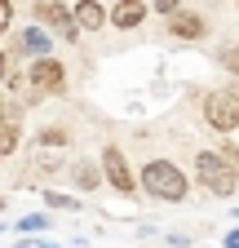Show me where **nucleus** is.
<instances>
[{
  "instance_id": "39448f33",
  "label": "nucleus",
  "mask_w": 239,
  "mask_h": 248,
  "mask_svg": "<svg viewBox=\"0 0 239 248\" xmlns=\"http://www.w3.org/2000/svg\"><path fill=\"white\" fill-rule=\"evenodd\" d=\"M31 84L40 93H67V67L58 58H36V67H31Z\"/></svg>"
},
{
  "instance_id": "f3484780",
  "label": "nucleus",
  "mask_w": 239,
  "mask_h": 248,
  "mask_svg": "<svg viewBox=\"0 0 239 248\" xmlns=\"http://www.w3.org/2000/svg\"><path fill=\"white\" fill-rule=\"evenodd\" d=\"M9 22H14V5H9V0H0V31H9Z\"/></svg>"
},
{
  "instance_id": "7ed1b4c3",
  "label": "nucleus",
  "mask_w": 239,
  "mask_h": 248,
  "mask_svg": "<svg viewBox=\"0 0 239 248\" xmlns=\"http://www.w3.org/2000/svg\"><path fill=\"white\" fill-rule=\"evenodd\" d=\"M204 120H208V129H217V133H235L239 129V84L208 93L204 98Z\"/></svg>"
},
{
  "instance_id": "dca6fc26",
  "label": "nucleus",
  "mask_w": 239,
  "mask_h": 248,
  "mask_svg": "<svg viewBox=\"0 0 239 248\" xmlns=\"http://www.w3.org/2000/svg\"><path fill=\"white\" fill-rule=\"evenodd\" d=\"M40 142H45V146H67V133H62V129H45Z\"/></svg>"
},
{
  "instance_id": "4468645a",
  "label": "nucleus",
  "mask_w": 239,
  "mask_h": 248,
  "mask_svg": "<svg viewBox=\"0 0 239 248\" xmlns=\"http://www.w3.org/2000/svg\"><path fill=\"white\" fill-rule=\"evenodd\" d=\"M222 67H230V76H239V45H222Z\"/></svg>"
},
{
  "instance_id": "0eeeda50",
  "label": "nucleus",
  "mask_w": 239,
  "mask_h": 248,
  "mask_svg": "<svg viewBox=\"0 0 239 248\" xmlns=\"http://www.w3.org/2000/svg\"><path fill=\"white\" fill-rule=\"evenodd\" d=\"M111 22H115L120 31H133V27L146 22V5H142V0H120V5L111 9Z\"/></svg>"
},
{
  "instance_id": "f8f14e48",
  "label": "nucleus",
  "mask_w": 239,
  "mask_h": 248,
  "mask_svg": "<svg viewBox=\"0 0 239 248\" xmlns=\"http://www.w3.org/2000/svg\"><path fill=\"white\" fill-rule=\"evenodd\" d=\"M98 177H102V173H98L93 164H80V169H75V186H80V191H93Z\"/></svg>"
},
{
  "instance_id": "4be33fe9",
  "label": "nucleus",
  "mask_w": 239,
  "mask_h": 248,
  "mask_svg": "<svg viewBox=\"0 0 239 248\" xmlns=\"http://www.w3.org/2000/svg\"><path fill=\"white\" fill-rule=\"evenodd\" d=\"M5 115H14V111H9V107H0V120H5Z\"/></svg>"
},
{
  "instance_id": "6ab92c4d",
  "label": "nucleus",
  "mask_w": 239,
  "mask_h": 248,
  "mask_svg": "<svg viewBox=\"0 0 239 248\" xmlns=\"http://www.w3.org/2000/svg\"><path fill=\"white\" fill-rule=\"evenodd\" d=\"M226 248H239V226H235V231L226 235Z\"/></svg>"
},
{
  "instance_id": "6e6552de",
  "label": "nucleus",
  "mask_w": 239,
  "mask_h": 248,
  "mask_svg": "<svg viewBox=\"0 0 239 248\" xmlns=\"http://www.w3.org/2000/svg\"><path fill=\"white\" fill-rule=\"evenodd\" d=\"M75 18H80V27H84V31H98L102 22H111V14L98 5V0H80V5H75Z\"/></svg>"
},
{
  "instance_id": "a211bd4d",
  "label": "nucleus",
  "mask_w": 239,
  "mask_h": 248,
  "mask_svg": "<svg viewBox=\"0 0 239 248\" xmlns=\"http://www.w3.org/2000/svg\"><path fill=\"white\" fill-rule=\"evenodd\" d=\"M155 14H164V18H173V14H177V0H155Z\"/></svg>"
},
{
  "instance_id": "f03ea898",
  "label": "nucleus",
  "mask_w": 239,
  "mask_h": 248,
  "mask_svg": "<svg viewBox=\"0 0 239 248\" xmlns=\"http://www.w3.org/2000/svg\"><path fill=\"white\" fill-rule=\"evenodd\" d=\"M195 177H199L204 191H213V195H222V200H230V195L239 191V173H235V164L226 160V151H199V155H195Z\"/></svg>"
},
{
  "instance_id": "423d86ee",
  "label": "nucleus",
  "mask_w": 239,
  "mask_h": 248,
  "mask_svg": "<svg viewBox=\"0 0 239 248\" xmlns=\"http://www.w3.org/2000/svg\"><path fill=\"white\" fill-rule=\"evenodd\" d=\"M102 173H106V182L115 186L120 195H133V169H129V160H124L120 146H106L102 151Z\"/></svg>"
},
{
  "instance_id": "412c9836",
  "label": "nucleus",
  "mask_w": 239,
  "mask_h": 248,
  "mask_svg": "<svg viewBox=\"0 0 239 248\" xmlns=\"http://www.w3.org/2000/svg\"><path fill=\"white\" fill-rule=\"evenodd\" d=\"M5 67H9V62H5V53H0V84H5Z\"/></svg>"
},
{
  "instance_id": "1a4fd4ad",
  "label": "nucleus",
  "mask_w": 239,
  "mask_h": 248,
  "mask_svg": "<svg viewBox=\"0 0 239 248\" xmlns=\"http://www.w3.org/2000/svg\"><path fill=\"white\" fill-rule=\"evenodd\" d=\"M173 36H182V40H199V36H204V18H199V14H182V9H177V14H173Z\"/></svg>"
},
{
  "instance_id": "aec40b11",
  "label": "nucleus",
  "mask_w": 239,
  "mask_h": 248,
  "mask_svg": "<svg viewBox=\"0 0 239 248\" xmlns=\"http://www.w3.org/2000/svg\"><path fill=\"white\" fill-rule=\"evenodd\" d=\"M226 160H230V164H239V146H226Z\"/></svg>"
},
{
  "instance_id": "9d476101",
  "label": "nucleus",
  "mask_w": 239,
  "mask_h": 248,
  "mask_svg": "<svg viewBox=\"0 0 239 248\" xmlns=\"http://www.w3.org/2000/svg\"><path fill=\"white\" fill-rule=\"evenodd\" d=\"M18 142H22V124L14 115H5V120H0V155H14Z\"/></svg>"
},
{
  "instance_id": "ddd939ff",
  "label": "nucleus",
  "mask_w": 239,
  "mask_h": 248,
  "mask_svg": "<svg viewBox=\"0 0 239 248\" xmlns=\"http://www.w3.org/2000/svg\"><path fill=\"white\" fill-rule=\"evenodd\" d=\"M49 226V217L45 213H31V217H18V231H27V235H40Z\"/></svg>"
},
{
  "instance_id": "2eb2a0df",
  "label": "nucleus",
  "mask_w": 239,
  "mask_h": 248,
  "mask_svg": "<svg viewBox=\"0 0 239 248\" xmlns=\"http://www.w3.org/2000/svg\"><path fill=\"white\" fill-rule=\"evenodd\" d=\"M45 204H49V208H80V200H71V195H53V191H45Z\"/></svg>"
},
{
  "instance_id": "20e7f679",
  "label": "nucleus",
  "mask_w": 239,
  "mask_h": 248,
  "mask_svg": "<svg viewBox=\"0 0 239 248\" xmlns=\"http://www.w3.org/2000/svg\"><path fill=\"white\" fill-rule=\"evenodd\" d=\"M36 22H45V27H53L58 31V36H62V40H75L80 36V18H75V9H67V5H58V0H36Z\"/></svg>"
},
{
  "instance_id": "9b49d317",
  "label": "nucleus",
  "mask_w": 239,
  "mask_h": 248,
  "mask_svg": "<svg viewBox=\"0 0 239 248\" xmlns=\"http://www.w3.org/2000/svg\"><path fill=\"white\" fill-rule=\"evenodd\" d=\"M18 45H22L27 53H36V58H45V53L53 49V40L45 36V31H36V27H27V31H18Z\"/></svg>"
},
{
  "instance_id": "f257e3e1",
  "label": "nucleus",
  "mask_w": 239,
  "mask_h": 248,
  "mask_svg": "<svg viewBox=\"0 0 239 248\" xmlns=\"http://www.w3.org/2000/svg\"><path fill=\"white\" fill-rule=\"evenodd\" d=\"M142 191L146 195H155V200H164V204H182L186 200V173L177 169V164H168V160H151V164H142Z\"/></svg>"
}]
</instances>
